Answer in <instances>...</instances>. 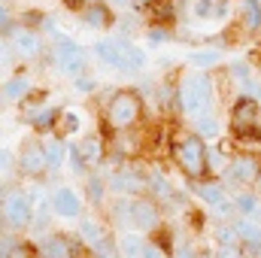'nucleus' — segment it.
Wrapping results in <instances>:
<instances>
[{
  "mask_svg": "<svg viewBox=\"0 0 261 258\" xmlns=\"http://www.w3.org/2000/svg\"><path fill=\"white\" fill-rule=\"evenodd\" d=\"M15 167L21 176L28 179H40L49 173V164H46V149H43V137H28L18 152H15Z\"/></svg>",
  "mask_w": 261,
  "mask_h": 258,
  "instance_id": "9",
  "label": "nucleus"
},
{
  "mask_svg": "<svg viewBox=\"0 0 261 258\" xmlns=\"http://www.w3.org/2000/svg\"><path fill=\"white\" fill-rule=\"evenodd\" d=\"M85 3H94V0H85Z\"/></svg>",
  "mask_w": 261,
  "mask_h": 258,
  "instance_id": "45",
  "label": "nucleus"
},
{
  "mask_svg": "<svg viewBox=\"0 0 261 258\" xmlns=\"http://www.w3.org/2000/svg\"><path fill=\"white\" fill-rule=\"evenodd\" d=\"M12 64H15V55H12V49H9L6 37H0V76H3V73H9Z\"/></svg>",
  "mask_w": 261,
  "mask_h": 258,
  "instance_id": "36",
  "label": "nucleus"
},
{
  "mask_svg": "<svg viewBox=\"0 0 261 258\" xmlns=\"http://www.w3.org/2000/svg\"><path fill=\"white\" fill-rule=\"evenodd\" d=\"M91 55H97L100 64L113 67V70H119V73H128V64H125V58H122V49H119L116 37H100V40L91 46Z\"/></svg>",
  "mask_w": 261,
  "mask_h": 258,
  "instance_id": "18",
  "label": "nucleus"
},
{
  "mask_svg": "<svg viewBox=\"0 0 261 258\" xmlns=\"http://www.w3.org/2000/svg\"><path fill=\"white\" fill-rule=\"evenodd\" d=\"M143 94L134 88H119L107 97L103 104V125L119 134V131H134L143 122Z\"/></svg>",
  "mask_w": 261,
  "mask_h": 258,
  "instance_id": "1",
  "label": "nucleus"
},
{
  "mask_svg": "<svg viewBox=\"0 0 261 258\" xmlns=\"http://www.w3.org/2000/svg\"><path fill=\"white\" fill-rule=\"evenodd\" d=\"M228 128L234 137H249V134H258L261 131V100L255 97H237L231 104V113H228Z\"/></svg>",
  "mask_w": 261,
  "mask_h": 258,
  "instance_id": "6",
  "label": "nucleus"
},
{
  "mask_svg": "<svg viewBox=\"0 0 261 258\" xmlns=\"http://www.w3.org/2000/svg\"><path fill=\"white\" fill-rule=\"evenodd\" d=\"M216 3L219 0H189V12L197 21H216Z\"/></svg>",
  "mask_w": 261,
  "mask_h": 258,
  "instance_id": "29",
  "label": "nucleus"
},
{
  "mask_svg": "<svg viewBox=\"0 0 261 258\" xmlns=\"http://www.w3.org/2000/svg\"><path fill=\"white\" fill-rule=\"evenodd\" d=\"M261 207L258 194L255 192H240L237 197H234V210L240 213V216H246V219H252V213Z\"/></svg>",
  "mask_w": 261,
  "mask_h": 258,
  "instance_id": "30",
  "label": "nucleus"
},
{
  "mask_svg": "<svg viewBox=\"0 0 261 258\" xmlns=\"http://www.w3.org/2000/svg\"><path fill=\"white\" fill-rule=\"evenodd\" d=\"M52 43H55V49H52V61L55 67L64 73V76H79V73H85L88 70V52L76 43V40H70L67 34L61 31H55L52 34Z\"/></svg>",
  "mask_w": 261,
  "mask_h": 258,
  "instance_id": "5",
  "label": "nucleus"
},
{
  "mask_svg": "<svg viewBox=\"0 0 261 258\" xmlns=\"http://www.w3.org/2000/svg\"><path fill=\"white\" fill-rule=\"evenodd\" d=\"M43 149H46V164H49V170H61L67 164L70 140L58 137V134H43Z\"/></svg>",
  "mask_w": 261,
  "mask_h": 258,
  "instance_id": "21",
  "label": "nucleus"
},
{
  "mask_svg": "<svg viewBox=\"0 0 261 258\" xmlns=\"http://www.w3.org/2000/svg\"><path fill=\"white\" fill-rule=\"evenodd\" d=\"M12 24H15V15H12L9 3H3V0H0V37H6Z\"/></svg>",
  "mask_w": 261,
  "mask_h": 258,
  "instance_id": "37",
  "label": "nucleus"
},
{
  "mask_svg": "<svg viewBox=\"0 0 261 258\" xmlns=\"http://www.w3.org/2000/svg\"><path fill=\"white\" fill-rule=\"evenodd\" d=\"M158 0H134V9H140V12H146L149 6H155Z\"/></svg>",
  "mask_w": 261,
  "mask_h": 258,
  "instance_id": "42",
  "label": "nucleus"
},
{
  "mask_svg": "<svg viewBox=\"0 0 261 258\" xmlns=\"http://www.w3.org/2000/svg\"><path fill=\"white\" fill-rule=\"evenodd\" d=\"M73 88H76L79 94H94V91H97V76H91V73L85 70V73L73 76Z\"/></svg>",
  "mask_w": 261,
  "mask_h": 258,
  "instance_id": "34",
  "label": "nucleus"
},
{
  "mask_svg": "<svg viewBox=\"0 0 261 258\" xmlns=\"http://www.w3.org/2000/svg\"><path fill=\"white\" fill-rule=\"evenodd\" d=\"M143 37H146L152 46H161V43H167V40H170V28H167V24H155V21H149Z\"/></svg>",
  "mask_w": 261,
  "mask_h": 258,
  "instance_id": "33",
  "label": "nucleus"
},
{
  "mask_svg": "<svg viewBox=\"0 0 261 258\" xmlns=\"http://www.w3.org/2000/svg\"><path fill=\"white\" fill-rule=\"evenodd\" d=\"M261 173V161L252 152H237L231 161H228V170L222 179H228L231 186H255Z\"/></svg>",
  "mask_w": 261,
  "mask_h": 258,
  "instance_id": "11",
  "label": "nucleus"
},
{
  "mask_svg": "<svg viewBox=\"0 0 261 258\" xmlns=\"http://www.w3.org/2000/svg\"><path fill=\"white\" fill-rule=\"evenodd\" d=\"M61 3H64L67 9H79V6H82L85 0H61Z\"/></svg>",
  "mask_w": 261,
  "mask_h": 258,
  "instance_id": "43",
  "label": "nucleus"
},
{
  "mask_svg": "<svg viewBox=\"0 0 261 258\" xmlns=\"http://www.w3.org/2000/svg\"><path fill=\"white\" fill-rule=\"evenodd\" d=\"M255 194H261V173H258V179H255Z\"/></svg>",
  "mask_w": 261,
  "mask_h": 258,
  "instance_id": "44",
  "label": "nucleus"
},
{
  "mask_svg": "<svg viewBox=\"0 0 261 258\" xmlns=\"http://www.w3.org/2000/svg\"><path fill=\"white\" fill-rule=\"evenodd\" d=\"M192 192L213 210V213H219V216H228L231 210H234V200H228V192H225V186L222 183H216V179H203V183H192Z\"/></svg>",
  "mask_w": 261,
  "mask_h": 258,
  "instance_id": "14",
  "label": "nucleus"
},
{
  "mask_svg": "<svg viewBox=\"0 0 261 258\" xmlns=\"http://www.w3.org/2000/svg\"><path fill=\"white\" fill-rule=\"evenodd\" d=\"M79 21H82L88 31L107 34V31H113V24H116V9H113L107 0H94V3H85V9H79Z\"/></svg>",
  "mask_w": 261,
  "mask_h": 258,
  "instance_id": "13",
  "label": "nucleus"
},
{
  "mask_svg": "<svg viewBox=\"0 0 261 258\" xmlns=\"http://www.w3.org/2000/svg\"><path fill=\"white\" fill-rule=\"evenodd\" d=\"M107 194H110V186H107V179L103 176H85V197H88V203H94V207H103V200H107Z\"/></svg>",
  "mask_w": 261,
  "mask_h": 258,
  "instance_id": "27",
  "label": "nucleus"
},
{
  "mask_svg": "<svg viewBox=\"0 0 261 258\" xmlns=\"http://www.w3.org/2000/svg\"><path fill=\"white\" fill-rule=\"evenodd\" d=\"M116 12H122V9H134V0H107Z\"/></svg>",
  "mask_w": 261,
  "mask_h": 258,
  "instance_id": "41",
  "label": "nucleus"
},
{
  "mask_svg": "<svg viewBox=\"0 0 261 258\" xmlns=\"http://www.w3.org/2000/svg\"><path fill=\"white\" fill-rule=\"evenodd\" d=\"M37 258H76V246L67 234H46L37 243Z\"/></svg>",
  "mask_w": 261,
  "mask_h": 258,
  "instance_id": "16",
  "label": "nucleus"
},
{
  "mask_svg": "<svg viewBox=\"0 0 261 258\" xmlns=\"http://www.w3.org/2000/svg\"><path fill=\"white\" fill-rule=\"evenodd\" d=\"M73 149L79 152V158L85 161V167H97V164L110 155V152H107V143H103L100 134H85L82 140L73 143Z\"/></svg>",
  "mask_w": 261,
  "mask_h": 258,
  "instance_id": "15",
  "label": "nucleus"
},
{
  "mask_svg": "<svg viewBox=\"0 0 261 258\" xmlns=\"http://www.w3.org/2000/svg\"><path fill=\"white\" fill-rule=\"evenodd\" d=\"M6 43H9L12 55L21 58V61H37V58H43V52H46V40H43V34L34 31V28H24V24H18V21L9 28Z\"/></svg>",
  "mask_w": 261,
  "mask_h": 258,
  "instance_id": "7",
  "label": "nucleus"
},
{
  "mask_svg": "<svg viewBox=\"0 0 261 258\" xmlns=\"http://www.w3.org/2000/svg\"><path fill=\"white\" fill-rule=\"evenodd\" d=\"M113 31H119V37H128V40H137L146 34V21H143V12L140 9H122L116 12V24Z\"/></svg>",
  "mask_w": 261,
  "mask_h": 258,
  "instance_id": "20",
  "label": "nucleus"
},
{
  "mask_svg": "<svg viewBox=\"0 0 261 258\" xmlns=\"http://www.w3.org/2000/svg\"><path fill=\"white\" fill-rule=\"evenodd\" d=\"M228 79L231 82H246V79H252V61L249 58H240V61H231L228 64Z\"/></svg>",
  "mask_w": 261,
  "mask_h": 258,
  "instance_id": "31",
  "label": "nucleus"
},
{
  "mask_svg": "<svg viewBox=\"0 0 261 258\" xmlns=\"http://www.w3.org/2000/svg\"><path fill=\"white\" fill-rule=\"evenodd\" d=\"M213 94H216V82L206 73H182L179 85H176V107L186 116H200L203 110H213Z\"/></svg>",
  "mask_w": 261,
  "mask_h": 258,
  "instance_id": "2",
  "label": "nucleus"
},
{
  "mask_svg": "<svg viewBox=\"0 0 261 258\" xmlns=\"http://www.w3.org/2000/svg\"><path fill=\"white\" fill-rule=\"evenodd\" d=\"M107 186L110 192L122 194V197H137V194H146V173L137 170L134 164H119L110 176H107Z\"/></svg>",
  "mask_w": 261,
  "mask_h": 258,
  "instance_id": "10",
  "label": "nucleus"
},
{
  "mask_svg": "<svg viewBox=\"0 0 261 258\" xmlns=\"http://www.w3.org/2000/svg\"><path fill=\"white\" fill-rule=\"evenodd\" d=\"M15 170V152L0 146V173H12Z\"/></svg>",
  "mask_w": 261,
  "mask_h": 258,
  "instance_id": "38",
  "label": "nucleus"
},
{
  "mask_svg": "<svg viewBox=\"0 0 261 258\" xmlns=\"http://www.w3.org/2000/svg\"><path fill=\"white\" fill-rule=\"evenodd\" d=\"M228 155L219 149V146H213V149H206V176H225V170H228Z\"/></svg>",
  "mask_w": 261,
  "mask_h": 258,
  "instance_id": "28",
  "label": "nucleus"
},
{
  "mask_svg": "<svg viewBox=\"0 0 261 258\" xmlns=\"http://www.w3.org/2000/svg\"><path fill=\"white\" fill-rule=\"evenodd\" d=\"M34 213H37V207H34V200L28 197L24 189L6 192V197H3V219H6V228H9V231H24V228H31V225H34Z\"/></svg>",
  "mask_w": 261,
  "mask_h": 258,
  "instance_id": "8",
  "label": "nucleus"
},
{
  "mask_svg": "<svg viewBox=\"0 0 261 258\" xmlns=\"http://www.w3.org/2000/svg\"><path fill=\"white\" fill-rule=\"evenodd\" d=\"M3 3H12V0H3Z\"/></svg>",
  "mask_w": 261,
  "mask_h": 258,
  "instance_id": "46",
  "label": "nucleus"
},
{
  "mask_svg": "<svg viewBox=\"0 0 261 258\" xmlns=\"http://www.w3.org/2000/svg\"><path fill=\"white\" fill-rule=\"evenodd\" d=\"M222 58H225V55H222V49H216V46H197V49H192V52L186 55L189 67H192V70H200V73L219 67Z\"/></svg>",
  "mask_w": 261,
  "mask_h": 258,
  "instance_id": "22",
  "label": "nucleus"
},
{
  "mask_svg": "<svg viewBox=\"0 0 261 258\" xmlns=\"http://www.w3.org/2000/svg\"><path fill=\"white\" fill-rule=\"evenodd\" d=\"M216 243H219V246H237V243H240V237H237V228H231V225H222V228H216Z\"/></svg>",
  "mask_w": 261,
  "mask_h": 258,
  "instance_id": "35",
  "label": "nucleus"
},
{
  "mask_svg": "<svg viewBox=\"0 0 261 258\" xmlns=\"http://www.w3.org/2000/svg\"><path fill=\"white\" fill-rule=\"evenodd\" d=\"M216 258H240V252H237V246H219Z\"/></svg>",
  "mask_w": 261,
  "mask_h": 258,
  "instance_id": "40",
  "label": "nucleus"
},
{
  "mask_svg": "<svg viewBox=\"0 0 261 258\" xmlns=\"http://www.w3.org/2000/svg\"><path fill=\"white\" fill-rule=\"evenodd\" d=\"M6 258H37V252H34V246H31V243H18V240H15Z\"/></svg>",
  "mask_w": 261,
  "mask_h": 258,
  "instance_id": "39",
  "label": "nucleus"
},
{
  "mask_svg": "<svg viewBox=\"0 0 261 258\" xmlns=\"http://www.w3.org/2000/svg\"><path fill=\"white\" fill-rule=\"evenodd\" d=\"M206 149H210L206 140L197 137L195 131L179 134V137L173 140V146H170V155H173L176 167H179L192 183H200V179L206 176Z\"/></svg>",
  "mask_w": 261,
  "mask_h": 258,
  "instance_id": "3",
  "label": "nucleus"
},
{
  "mask_svg": "<svg viewBox=\"0 0 261 258\" xmlns=\"http://www.w3.org/2000/svg\"><path fill=\"white\" fill-rule=\"evenodd\" d=\"M79 131H82V116H79L76 110H61V113H58V122H55V131H52V134H58V137L70 140V137H76Z\"/></svg>",
  "mask_w": 261,
  "mask_h": 258,
  "instance_id": "25",
  "label": "nucleus"
},
{
  "mask_svg": "<svg viewBox=\"0 0 261 258\" xmlns=\"http://www.w3.org/2000/svg\"><path fill=\"white\" fill-rule=\"evenodd\" d=\"M116 243H119V255L122 258H140L149 240H146V234H140V231H122V234L116 237Z\"/></svg>",
  "mask_w": 261,
  "mask_h": 258,
  "instance_id": "23",
  "label": "nucleus"
},
{
  "mask_svg": "<svg viewBox=\"0 0 261 258\" xmlns=\"http://www.w3.org/2000/svg\"><path fill=\"white\" fill-rule=\"evenodd\" d=\"M237 24L243 34H261V0H237Z\"/></svg>",
  "mask_w": 261,
  "mask_h": 258,
  "instance_id": "19",
  "label": "nucleus"
},
{
  "mask_svg": "<svg viewBox=\"0 0 261 258\" xmlns=\"http://www.w3.org/2000/svg\"><path fill=\"white\" fill-rule=\"evenodd\" d=\"M31 91H34V79L28 73H12L9 79L0 82V100L6 104H21Z\"/></svg>",
  "mask_w": 261,
  "mask_h": 258,
  "instance_id": "17",
  "label": "nucleus"
},
{
  "mask_svg": "<svg viewBox=\"0 0 261 258\" xmlns=\"http://www.w3.org/2000/svg\"><path fill=\"white\" fill-rule=\"evenodd\" d=\"M49 207H52V213L58 216V219H64V222H76V219H82V207H85V200H82V194L76 192V189H70V186H58L52 197H49Z\"/></svg>",
  "mask_w": 261,
  "mask_h": 258,
  "instance_id": "12",
  "label": "nucleus"
},
{
  "mask_svg": "<svg viewBox=\"0 0 261 258\" xmlns=\"http://www.w3.org/2000/svg\"><path fill=\"white\" fill-rule=\"evenodd\" d=\"M122 225L125 231H140V234H152L161 225V207L152 194H137V197H125L122 207Z\"/></svg>",
  "mask_w": 261,
  "mask_h": 258,
  "instance_id": "4",
  "label": "nucleus"
},
{
  "mask_svg": "<svg viewBox=\"0 0 261 258\" xmlns=\"http://www.w3.org/2000/svg\"><path fill=\"white\" fill-rule=\"evenodd\" d=\"M88 252H91V258H122L119 255V243H116V237H103V240L94 243Z\"/></svg>",
  "mask_w": 261,
  "mask_h": 258,
  "instance_id": "32",
  "label": "nucleus"
},
{
  "mask_svg": "<svg viewBox=\"0 0 261 258\" xmlns=\"http://www.w3.org/2000/svg\"><path fill=\"white\" fill-rule=\"evenodd\" d=\"M103 237H110L107 234V225L97 219V216H88V219H79V240L91 249L94 243H100Z\"/></svg>",
  "mask_w": 261,
  "mask_h": 258,
  "instance_id": "24",
  "label": "nucleus"
},
{
  "mask_svg": "<svg viewBox=\"0 0 261 258\" xmlns=\"http://www.w3.org/2000/svg\"><path fill=\"white\" fill-rule=\"evenodd\" d=\"M195 134L203 137V140H219V134H222L219 116H216L213 110H203L200 116H195Z\"/></svg>",
  "mask_w": 261,
  "mask_h": 258,
  "instance_id": "26",
  "label": "nucleus"
}]
</instances>
